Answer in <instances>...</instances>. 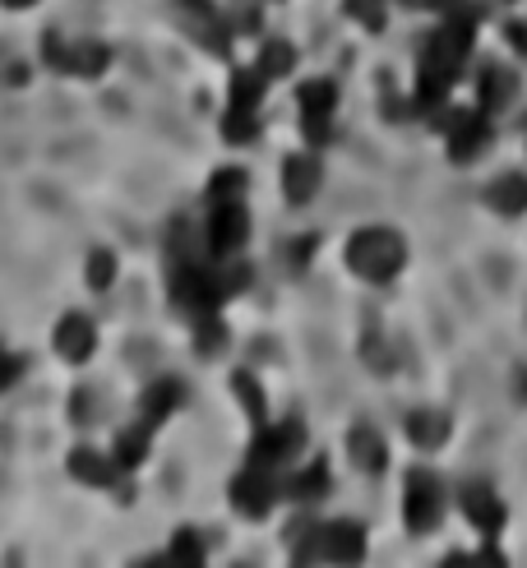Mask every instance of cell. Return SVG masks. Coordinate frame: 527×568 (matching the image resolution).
Returning a JSON list of instances; mask_svg holds the SVG:
<instances>
[{"label": "cell", "instance_id": "1", "mask_svg": "<svg viewBox=\"0 0 527 568\" xmlns=\"http://www.w3.org/2000/svg\"><path fill=\"white\" fill-rule=\"evenodd\" d=\"M472 33H477V14H454L444 28L426 37L421 70H417V111H435L448 97L463 61L472 56Z\"/></svg>", "mask_w": 527, "mask_h": 568}, {"label": "cell", "instance_id": "2", "mask_svg": "<svg viewBox=\"0 0 527 568\" xmlns=\"http://www.w3.org/2000/svg\"><path fill=\"white\" fill-rule=\"evenodd\" d=\"M403 259H407V245H403L398 231H388V227H366V231H357V237L347 241V268L357 273V278H366V282L398 278Z\"/></svg>", "mask_w": 527, "mask_h": 568}, {"label": "cell", "instance_id": "3", "mask_svg": "<svg viewBox=\"0 0 527 568\" xmlns=\"http://www.w3.org/2000/svg\"><path fill=\"white\" fill-rule=\"evenodd\" d=\"M366 555V532L357 522H328V527H315L301 545H297V564H315V559H328V564H357Z\"/></svg>", "mask_w": 527, "mask_h": 568}, {"label": "cell", "instance_id": "4", "mask_svg": "<svg viewBox=\"0 0 527 568\" xmlns=\"http://www.w3.org/2000/svg\"><path fill=\"white\" fill-rule=\"evenodd\" d=\"M171 297H176V305L181 310H190V315H218V305H223V297H227V287H223V278L213 268H204V264H181L171 273Z\"/></svg>", "mask_w": 527, "mask_h": 568}, {"label": "cell", "instance_id": "5", "mask_svg": "<svg viewBox=\"0 0 527 568\" xmlns=\"http://www.w3.org/2000/svg\"><path fill=\"white\" fill-rule=\"evenodd\" d=\"M440 125L448 130V158L454 162H477L481 148L491 144V116H486L481 107L477 111H463V107L448 111Z\"/></svg>", "mask_w": 527, "mask_h": 568}, {"label": "cell", "instance_id": "6", "mask_svg": "<svg viewBox=\"0 0 527 568\" xmlns=\"http://www.w3.org/2000/svg\"><path fill=\"white\" fill-rule=\"evenodd\" d=\"M403 513H407V527L421 536V532H435L440 527V513H444V490L431 472H412L407 476V490H403Z\"/></svg>", "mask_w": 527, "mask_h": 568}, {"label": "cell", "instance_id": "7", "mask_svg": "<svg viewBox=\"0 0 527 568\" xmlns=\"http://www.w3.org/2000/svg\"><path fill=\"white\" fill-rule=\"evenodd\" d=\"M334 107H338V88L328 80H310L301 84V130L310 144H328V130H334Z\"/></svg>", "mask_w": 527, "mask_h": 568}, {"label": "cell", "instance_id": "8", "mask_svg": "<svg viewBox=\"0 0 527 568\" xmlns=\"http://www.w3.org/2000/svg\"><path fill=\"white\" fill-rule=\"evenodd\" d=\"M301 444H306V425L301 421H283L273 430H260L255 444H250V467H268V472H273L283 458L301 454Z\"/></svg>", "mask_w": 527, "mask_h": 568}, {"label": "cell", "instance_id": "9", "mask_svg": "<svg viewBox=\"0 0 527 568\" xmlns=\"http://www.w3.org/2000/svg\"><path fill=\"white\" fill-rule=\"evenodd\" d=\"M273 499H278V481L268 476V467H250V472L231 481V504H237L245 518H264Z\"/></svg>", "mask_w": 527, "mask_h": 568}, {"label": "cell", "instance_id": "10", "mask_svg": "<svg viewBox=\"0 0 527 568\" xmlns=\"http://www.w3.org/2000/svg\"><path fill=\"white\" fill-rule=\"evenodd\" d=\"M250 237V218H245V208L241 200H231V204H213V218H208V245L213 254H231V250H241Z\"/></svg>", "mask_w": 527, "mask_h": 568}, {"label": "cell", "instance_id": "11", "mask_svg": "<svg viewBox=\"0 0 527 568\" xmlns=\"http://www.w3.org/2000/svg\"><path fill=\"white\" fill-rule=\"evenodd\" d=\"M97 347V333H93V319L88 315H65L56 324V351L70 361V365H84Z\"/></svg>", "mask_w": 527, "mask_h": 568}, {"label": "cell", "instance_id": "12", "mask_svg": "<svg viewBox=\"0 0 527 568\" xmlns=\"http://www.w3.org/2000/svg\"><path fill=\"white\" fill-rule=\"evenodd\" d=\"M320 190V162L310 158V153H291L283 162V194L291 204H310Z\"/></svg>", "mask_w": 527, "mask_h": 568}, {"label": "cell", "instance_id": "13", "mask_svg": "<svg viewBox=\"0 0 527 568\" xmlns=\"http://www.w3.org/2000/svg\"><path fill=\"white\" fill-rule=\"evenodd\" d=\"M463 513L472 518V527H481L486 536H495L500 527H504V504L495 499V490L491 485H463Z\"/></svg>", "mask_w": 527, "mask_h": 568}, {"label": "cell", "instance_id": "14", "mask_svg": "<svg viewBox=\"0 0 527 568\" xmlns=\"http://www.w3.org/2000/svg\"><path fill=\"white\" fill-rule=\"evenodd\" d=\"M176 14H181V24H190L194 33H200V43L208 51H227V33H223V24H218V14H213L208 0H181Z\"/></svg>", "mask_w": 527, "mask_h": 568}, {"label": "cell", "instance_id": "15", "mask_svg": "<svg viewBox=\"0 0 527 568\" xmlns=\"http://www.w3.org/2000/svg\"><path fill=\"white\" fill-rule=\"evenodd\" d=\"M70 476L84 481V485H116L121 462H107L97 448H74V454H70Z\"/></svg>", "mask_w": 527, "mask_h": 568}, {"label": "cell", "instance_id": "16", "mask_svg": "<svg viewBox=\"0 0 527 568\" xmlns=\"http://www.w3.org/2000/svg\"><path fill=\"white\" fill-rule=\"evenodd\" d=\"M176 407H181V384H176V379H158V384H153L148 394L140 398V421H144L148 430H158Z\"/></svg>", "mask_w": 527, "mask_h": 568}, {"label": "cell", "instance_id": "17", "mask_svg": "<svg viewBox=\"0 0 527 568\" xmlns=\"http://www.w3.org/2000/svg\"><path fill=\"white\" fill-rule=\"evenodd\" d=\"M514 93H518V74H514V70H500V65L481 70V111H486V116L510 107Z\"/></svg>", "mask_w": 527, "mask_h": 568}, {"label": "cell", "instance_id": "18", "mask_svg": "<svg viewBox=\"0 0 527 568\" xmlns=\"http://www.w3.org/2000/svg\"><path fill=\"white\" fill-rule=\"evenodd\" d=\"M347 454H351V462H357L361 472H384V467H388V448H384V439L375 435V430H366V425L351 430Z\"/></svg>", "mask_w": 527, "mask_h": 568}, {"label": "cell", "instance_id": "19", "mask_svg": "<svg viewBox=\"0 0 527 568\" xmlns=\"http://www.w3.org/2000/svg\"><path fill=\"white\" fill-rule=\"evenodd\" d=\"M486 204H491L495 213H504V218H518V213L527 208V176H500V181L491 185V194H486Z\"/></svg>", "mask_w": 527, "mask_h": 568}, {"label": "cell", "instance_id": "20", "mask_svg": "<svg viewBox=\"0 0 527 568\" xmlns=\"http://www.w3.org/2000/svg\"><path fill=\"white\" fill-rule=\"evenodd\" d=\"M407 435H412V444H421V448H440L448 439V416L444 411L421 407V411L407 416Z\"/></svg>", "mask_w": 527, "mask_h": 568}, {"label": "cell", "instance_id": "21", "mask_svg": "<svg viewBox=\"0 0 527 568\" xmlns=\"http://www.w3.org/2000/svg\"><path fill=\"white\" fill-rule=\"evenodd\" d=\"M264 70H237L231 74V107L237 111H260L264 102Z\"/></svg>", "mask_w": 527, "mask_h": 568}, {"label": "cell", "instance_id": "22", "mask_svg": "<svg viewBox=\"0 0 527 568\" xmlns=\"http://www.w3.org/2000/svg\"><path fill=\"white\" fill-rule=\"evenodd\" d=\"M111 61V51L103 43H70V74H84V80H93V74H103Z\"/></svg>", "mask_w": 527, "mask_h": 568}, {"label": "cell", "instance_id": "23", "mask_svg": "<svg viewBox=\"0 0 527 568\" xmlns=\"http://www.w3.org/2000/svg\"><path fill=\"white\" fill-rule=\"evenodd\" d=\"M148 458V425L140 421V425H130V430H121V435H116V462L125 467H140Z\"/></svg>", "mask_w": 527, "mask_h": 568}, {"label": "cell", "instance_id": "24", "mask_svg": "<svg viewBox=\"0 0 527 568\" xmlns=\"http://www.w3.org/2000/svg\"><path fill=\"white\" fill-rule=\"evenodd\" d=\"M287 495H291V499H301V504H310V499L328 495V462H315V467H306L301 476H291Z\"/></svg>", "mask_w": 527, "mask_h": 568}, {"label": "cell", "instance_id": "25", "mask_svg": "<svg viewBox=\"0 0 527 568\" xmlns=\"http://www.w3.org/2000/svg\"><path fill=\"white\" fill-rule=\"evenodd\" d=\"M245 194V171L241 167H227V171H213L208 181V204H231Z\"/></svg>", "mask_w": 527, "mask_h": 568}, {"label": "cell", "instance_id": "26", "mask_svg": "<svg viewBox=\"0 0 527 568\" xmlns=\"http://www.w3.org/2000/svg\"><path fill=\"white\" fill-rule=\"evenodd\" d=\"M231 388H237V398L245 402V416L264 421V388L255 384V375H250V370H237V375H231Z\"/></svg>", "mask_w": 527, "mask_h": 568}, {"label": "cell", "instance_id": "27", "mask_svg": "<svg viewBox=\"0 0 527 568\" xmlns=\"http://www.w3.org/2000/svg\"><path fill=\"white\" fill-rule=\"evenodd\" d=\"M260 70H264V80H283V74L297 70V51H291L287 43H268L264 56H260Z\"/></svg>", "mask_w": 527, "mask_h": 568}, {"label": "cell", "instance_id": "28", "mask_svg": "<svg viewBox=\"0 0 527 568\" xmlns=\"http://www.w3.org/2000/svg\"><path fill=\"white\" fill-rule=\"evenodd\" d=\"M116 282V254L111 250H93L88 254V287L93 291H107Z\"/></svg>", "mask_w": 527, "mask_h": 568}, {"label": "cell", "instance_id": "29", "mask_svg": "<svg viewBox=\"0 0 527 568\" xmlns=\"http://www.w3.org/2000/svg\"><path fill=\"white\" fill-rule=\"evenodd\" d=\"M194 347H200V356H218V351L227 347V328L213 319V315H204L200 319V338H194Z\"/></svg>", "mask_w": 527, "mask_h": 568}, {"label": "cell", "instance_id": "30", "mask_svg": "<svg viewBox=\"0 0 527 568\" xmlns=\"http://www.w3.org/2000/svg\"><path fill=\"white\" fill-rule=\"evenodd\" d=\"M255 111H237V107H231L227 111V121H223V134H227V140L231 144H245V140H255Z\"/></svg>", "mask_w": 527, "mask_h": 568}, {"label": "cell", "instance_id": "31", "mask_svg": "<svg viewBox=\"0 0 527 568\" xmlns=\"http://www.w3.org/2000/svg\"><path fill=\"white\" fill-rule=\"evenodd\" d=\"M171 564H204V541L190 532H176V541H171Z\"/></svg>", "mask_w": 527, "mask_h": 568}, {"label": "cell", "instance_id": "32", "mask_svg": "<svg viewBox=\"0 0 527 568\" xmlns=\"http://www.w3.org/2000/svg\"><path fill=\"white\" fill-rule=\"evenodd\" d=\"M93 407H97V394H93V388H80V394L70 398V421H74V425H93V421H97Z\"/></svg>", "mask_w": 527, "mask_h": 568}, {"label": "cell", "instance_id": "33", "mask_svg": "<svg viewBox=\"0 0 527 568\" xmlns=\"http://www.w3.org/2000/svg\"><path fill=\"white\" fill-rule=\"evenodd\" d=\"M347 10L357 14L366 28H384V10L375 5V0H347Z\"/></svg>", "mask_w": 527, "mask_h": 568}, {"label": "cell", "instance_id": "34", "mask_svg": "<svg viewBox=\"0 0 527 568\" xmlns=\"http://www.w3.org/2000/svg\"><path fill=\"white\" fill-rule=\"evenodd\" d=\"M19 375H24V361H19V356H10V351L0 347V388H10Z\"/></svg>", "mask_w": 527, "mask_h": 568}, {"label": "cell", "instance_id": "35", "mask_svg": "<svg viewBox=\"0 0 527 568\" xmlns=\"http://www.w3.org/2000/svg\"><path fill=\"white\" fill-rule=\"evenodd\" d=\"M310 250H315V237H301L297 245H287V259H291V264H297V268H301V264H306V254H310Z\"/></svg>", "mask_w": 527, "mask_h": 568}, {"label": "cell", "instance_id": "36", "mask_svg": "<svg viewBox=\"0 0 527 568\" xmlns=\"http://www.w3.org/2000/svg\"><path fill=\"white\" fill-rule=\"evenodd\" d=\"M504 33H510V43H514V51H518V56H527V24H510V28H504Z\"/></svg>", "mask_w": 527, "mask_h": 568}, {"label": "cell", "instance_id": "37", "mask_svg": "<svg viewBox=\"0 0 527 568\" xmlns=\"http://www.w3.org/2000/svg\"><path fill=\"white\" fill-rule=\"evenodd\" d=\"M5 5H10V10H24V5H33V0H5Z\"/></svg>", "mask_w": 527, "mask_h": 568}]
</instances>
